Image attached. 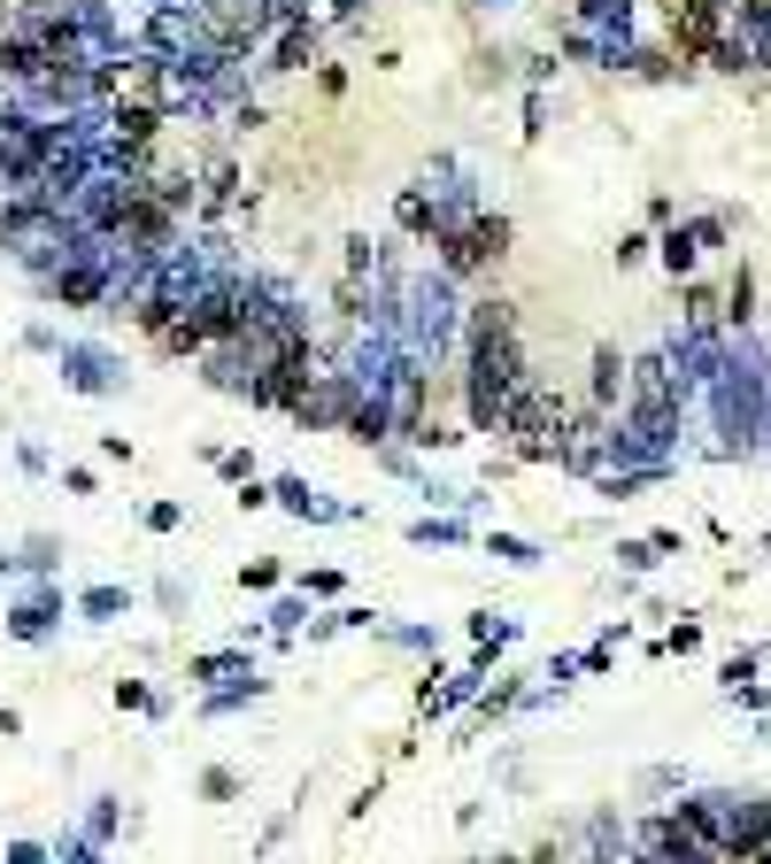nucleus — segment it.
Returning <instances> with one entry per match:
<instances>
[{
  "instance_id": "7c9ffc66",
  "label": "nucleus",
  "mask_w": 771,
  "mask_h": 864,
  "mask_svg": "<svg viewBox=\"0 0 771 864\" xmlns=\"http://www.w3.org/2000/svg\"><path fill=\"white\" fill-rule=\"evenodd\" d=\"M648 247H656V240H648V232H625V240H617V263H640V255H648Z\"/></svg>"
},
{
  "instance_id": "aec40b11",
  "label": "nucleus",
  "mask_w": 771,
  "mask_h": 864,
  "mask_svg": "<svg viewBox=\"0 0 771 864\" xmlns=\"http://www.w3.org/2000/svg\"><path fill=\"white\" fill-rule=\"evenodd\" d=\"M470 62H478V70H470V85H509V78H517V70H509V54H494V47H486V54H470Z\"/></svg>"
},
{
  "instance_id": "2eb2a0df",
  "label": "nucleus",
  "mask_w": 771,
  "mask_h": 864,
  "mask_svg": "<svg viewBox=\"0 0 771 864\" xmlns=\"http://www.w3.org/2000/svg\"><path fill=\"white\" fill-rule=\"evenodd\" d=\"M378 271V247H371V232H355L347 240V263H339V278H371Z\"/></svg>"
},
{
  "instance_id": "f257e3e1",
  "label": "nucleus",
  "mask_w": 771,
  "mask_h": 864,
  "mask_svg": "<svg viewBox=\"0 0 771 864\" xmlns=\"http://www.w3.org/2000/svg\"><path fill=\"white\" fill-rule=\"evenodd\" d=\"M525 378H532V363H525V340H517V302H501V294L470 302L463 309V370H456L470 433H501V409L517 401Z\"/></svg>"
},
{
  "instance_id": "7ed1b4c3",
  "label": "nucleus",
  "mask_w": 771,
  "mask_h": 864,
  "mask_svg": "<svg viewBox=\"0 0 771 864\" xmlns=\"http://www.w3.org/2000/svg\"><path fill=\"white\" fill-rule=\"evenodd\" d=\"M433 247H440V271H448V278H478V271H494V263L509 255V216H494V209L456 216Z\"/></svg>"
},
{
  "instance_id": "c85d7f7f",
  "label": "nucleus",
  "mask_w": 771,
  "mask_h": 864,
  "mask_svg": "<svg viewBox=\"0 0 771 864\" xmlns=\"http://www.w3.org/2000/svg\"><path fill=\"white\" fill-rule=\"evenodd\" d=\"M232 124H240V132H255V124H271V116H263V101H232Z\"/></svg>"
},
{
  "instance_id": "a878e982",
  "label": "nucleus",
  "mask_w": 771,
  "mask_h": 864,
  "mask_svg": "<svg viewBox=\"0 0 771 864\" xmlns=\"http://www.w3.org/2000/svg\"><path fill=\"white\" fill-rule=\"evenodd\" d=\"M694 240H702V255H710V247L733 240V224H726V216H694Z\"/></svg>"
},
{
  "instance_id": "c756f323",
  "label": "nucleus",
  "mask_w": 771,
  "mask_h": 864,
  "mask_svg": "<svg viewBox=\"0 0 771 864\" xmlns=\"http://www.w3.org/2000/svg\"><path fill=\"white\" fill-rule=\"evenodd\" d=\"M540 132H548V101L532 93V101H525V140H540Z\"/></svg>"
},
{
  "instance_id": "4be33fe9",
  "label": "nucleus",
  "mask_w": 771,
  "mask_h": 864,
  "mask_svg": "<svg viewBox=\"0 0 771 864\" xmlns=\"http://www.w3.org/2000/svg\"><path fill=\"white\" fill-rule=\"evenodd\" d=\"M617 563H625V571H648V563H663V556H656V540H617Z\"/></svg>"
},
{
  "instance_id": "6e6552de",
  "label": "nucleus",
  "mask_w": 771,
  "mask_h": 864,
  "mask_svg": "<svg viewBox=\"0 0 771 864\" xmlns=\"http://www.w3.org/2000/svg\"><path fill=\"white\" fill-rule=\"evenodd\" d=\"M54 618H62V594L47 587V594H23V602H16L8 633H16V641H47V633H54Z\"/></svg>"
},
{
  "instance_id": "a211bd4d",
  "label": "nucleus",
  "mask_w": 771,
  "mask_h": 864,
  "mask_svg": "<svg viewBox=\"0 0 771 864\" xmlns=\"http://www.w3.org/2000/svg\"><path fill=\"white\" fill-rule=\"evenodd\" d=\"M124 602H132L124 587H85V594H78V610H85V618H116Z\"/></svg>"
},
{
  "instance_id": "2f4dec72",
  "label": "nucleus",
  "mask_w": 771,
  "mask_h": 864,
  "mask_svg": "<svg viewBox=\"0 0 771 864\" xmlns=\"http://www.w3.org/2000/svg\"><path fill=\"white\" fill-rule=\"evenodd\" d=\"M232 502H240V510H263V502H278V495H271V487H263V479H247V487H240V495H232Z\"/></svg>"
},
{
  "instance_id": "bb28decb",
  "label": "nucleus",
  "mask_w": 771,
  "mask_h": 864,
  "mask_svg": "<svg viewBox=\"0 0 771 864\" xmlns=\"http://www.w3.org/2000/svg\"><path fill=\"white\" fill-rule=\"evenodd\" d=\"M302 618H308V602H278V610H271V633H278V641L302 633Z\"/></svg>"
},
{
  "instance_id": "20e7f679",
  "label": "nucleus",
  "mask_w": 771,
  "mask_h": 864,
  "mask_svg": "<svg viewBox=\"0 0 771 864\" xmlns=\"http://www.w3.org/2000/svg\"><path fill=\"white\" fill-rule=\"evenodd\" d=\"M456 216H463V209H440V201H433L425 185H409V193L394 201V224H402L409 240H440V232H448Z\"/></svg>"
},
{
  "instance_id": "1a4fd4ad",
  "label": "nucleus",
  "mask_w": 771,
  "mask_h": 864,
  "mask_svg": "<svg viewBox=\"0 0 771 864\" xmlns=\"http://www.w3.org/2000/svg\"><path fill=\"white\" fill-rule=\"evenodd\" d=\"M656 255H663V271H671V278H694V263H702V240H694V224H671V232L656 240Z\"/></svg>"
},
{
  "instance_id": "b1692460",
  "label": "nucleus",
  "mask_w": 771,
  "mask_h": 864,
  "mask_svg": "<svg viewBox=\"0 0 771 864\" xmlns=\"http://www.w3.org/2000/svg\"><path fill=\"white\" fill-rule=\"evenodd\" d=\"M201 795H209V803H232V795H240V772H224V764L201 772Z\"/></svg>"
},
{
  "instance_id": "393cba45",
  "label": "nucleus",
  "mask_w": 771,
  "mask_h": 864,
  "mask_svg": "<svg viewBox=\"0 0 771 864\" xmlns=\"http://www.w3.org/2000/svg\"><path fill=\"white\" fill-rule=\"evenodd\" d=\"M116 710H162V694L140 688V680H116Z\"/></svg>"
},
{
  "instance_id": "0eeeda50",
  "label": "nucleus",
  "mask_w": 771,
  "mask_h": 864,
  "mask_svg": "<svg viewBox=\"0 0 771 864\" xmlns=\"http://www.w3.org/2000/svg\"><path fill=\"white\" fill-rule=\"evenodd\" d=\"M625 401H632V363H625L617 347H602V355H595V409L610 417V409H625Z\"/></svg>"
},
{
  "instance_id": "9b49d317",
  "label": "nucleus",
  "mask_w": 771,
  "mask_h": 864,
  "mask_svg": "<svg viewBox=\"0 0 771 864\" xmlns=\"http://www.w3.org/2000/svg\"><path fill=\"white\" fill-rule=\"evenodd\" d=\"M62 370H70L78 394H109V386H116V378H109V355H93V347H62Z\"/></svg>"
},
{
  "instance_id": "dca6fc26",
  "label": "nucleus",
  "mask_w": 771,
  "mask_h": 864,
  "mask_svg": "<svg viewBox=\"0 0 771 864\" xmlns=\"http://www.w3.org/2000/svg\"><path fill=\"white\" fill-rule=\"evenodd\" d=\"M486 556H501V563H540V548L517 540V532H486Z\"/></svg>"
},
{
  "instance_id": "39448f33",
  "label": "nucleus",
  "mask_w": 771,
  "mask_h": 864,
  "mask_svg": "<svg viewBox=\"0 0 771 864\" xmlns=\"http://www.w3.org/2000/svg\"><path fill=\"white\" fill-rule=\"evenodd\" d=\"M308 62H316V23H308V16H294V23H286L271 47H263V70H308Z\"/></svg>"
},
{
  "instance_id": "6ab92c4d",
  "label": "nucleus",
  "mask_w": 771,
  "mask_h": 864,
  "mask_svg": "<svg viewBox=\"0 0 771 864\" xmlns=\"http://www.w3.org/2000/svg\"><path fill=\"white\" fill-rule=\"evenodd\" d=\"M517 694H525V688H494V694H478V710H470V733H478V725H494L501 710H517Z\"/></svg>"
},
{
  "instance_id": "cd10ccee",
  "label": "nucleus",
  "mask_w": 771,
  "mask_h": 864,
  "mask_svg": "<svg viewBox=\"0 0 771 864\" xmlns=\"http://www.w3.org/2000/svg\"><path fill=\"white\" fill-rule=\"evenodd\" d=\"M177 525H185L177 502H148V532H177Z\"/></svg>"
},
{
  "instance_id": "ddd939ff",
  "label": "nucleus",
  "mask_w": 771,
  "mask_h": 864,
  "mask_svg": "<svg viewBox=\"0 0 771 864\" xmlns=\"http://www.w3.org/2000/svg\"><path fill=\"white\" fill-rule=\"evenodd\" d=\"M332 309H339L347 325H363V317H371V286H363V278H339V286H332Z\"/></svg>"
},
{
  "instance_id": "412c9836",
  "label": "nucleus",
  "mask_w": 771,
  "mask_h": 864,
  "mask_svg": "<svg viewBox=\"0 0 771 864\" xmlns=\"http://www.w3.org/2000/svg\"><path fill=\"white\" fill-rule=\"evenodd\" d=\"M409 540H417V548H433V540L448 548V540H463V525L456 518H417V525H409Z\"/></svg>"
},
{
  "instance_id": "f03ea898",
  "label": "nucleus",
  "mask_w": 771,
  "mask_h": 864,
  "mask_svg": "<svg viewBox=\"0 0 771 864\" xmlns=\"http://www.w3.org/2000/svg\"><path fill=\"white\" fill-rule=\"evenodd\" d=\"M663 39L687 70H702V62L718 70V54L741 39V23L726 16V0H663Z\"/></svg>"
},
{
  "instance_id": "5701e85b",
  "label": "nucleus",
  "mask_w": 771,
  "mask_h": 864,
  "mask_svg": "<svg viewBox=\"0 0 771 864\" xmlns=\"http://www.w3.org/2000/svg\"><path fill=\"white\" fill-rule=\"evenodd\" d=\"M656 649H663V657H687V649H702V626H694V618H687V626H671V633H663V641H656Z\"/></svg>"
},
{
  "instance_id": "f8f14e48",
  "label": "nucleus",
  "mask_w": 771,
  "mask_h": 864,
  "mask_svg": "<svg viewBox=\"0 0 771 864\" xmlns=\"http://www.w3.org/2000/svg\"><path fill=\"white\" fill-rule=\"evenodd\" d=\"M271 495H278V502H286L294 518H347V510H332V502H316V495H308V479H278Z\"/></svg>"
},
{
  "instance_id": "f3484780",
  "label": "nucleus",
  "mask_w": 771,
  "mask_h": 864,
  "mask_svg": "<svg viewBox=\"0 0 771 864\" xmlns=\"http://www.w3.org/2000/svg\"><path fill=\"white\" fill-rule=\"evenodd\" d=\"M278 579H286V563H278V556H255V563H240V587H255V594H271Z\"/></svg>"
},
{
  "instance_id": "423d86ee",
  "label": "nucleus",
  "mask_w": 771,
  "mask_h": 864,
  "mask_svg": "<svg viewBox=\"0 0 771 864\" xmlns=\"http://www.w3.org/2000/svg\"><path fill=\"white\" fill-rule=\"evenodd\" d=\"M148 340L162 347V355H177V363H201V355H209V333H201V317H193V309L162 317V325H154Z\"/></svg>"
},
{
  "instance_id": "9d476101",
  "label": "nucleus",
  "mask_w": 771,
  "mask_h": 864,
  "mask_svg": "<svg viewBox=\"0 0 771 864\" xmlns=\"http://www.w3.org/2000/svg\"><path fill=\"white\" fill-rule=\"evenodd\" d=\"M726 325H733V333L757 325V271H749V263H733V278H726Z\"/></svg>"
},
{
  "instance_id": "4468645a",
  "label": "nucleus",
  "mask_w": 771,
  "mask_h": 864,
  "mask_svg": "<svg viewBox=\"0 0 771 864\" xmlns=\"http://www.w3.org/2000/svg\"><path fill=\"white\" fill-rule=\"evenodd\" d=\"M240 672H247L240 649H224V657H193V664H185V680H240Z\"/></svg>"
}]
</instances>
